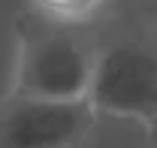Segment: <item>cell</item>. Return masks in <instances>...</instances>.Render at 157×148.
<instances>
[{
	"label": "cell",
	"mask_w": 157,
	"mask_h": 148,
	"mask_svg": "<svg viewBox=\"0 0 157 148\" xmlns=\"http://www.w3.org/2000/svg\"><path fill=\"white\" fill-rule=\"evenodd\" d=\"M148 127H151V148H157V121H148Z\"/></svg>",
	"instance_id": "obj_6"
},
{
	"label": "cell",
	"mask_w": 157,
	"mask_h": 148,
	"mask_svg": "<svg viewBox=\"0 0 157 148\" xmlns=\"http://www.w3.org/2000/svg\"><path fill=\"white\" fill-rule=\"evenodd\" d=\"M70 148H88V136H85L82 142H76V145H70Z\"/></svg>",
	"instance_id": "obj_7"
},
{
	"label": "cell",
	"mask_w": 157,
	"mask_h": 148,
	"mask_svg": "<svg viewBox=\"0 0 157 148\" xmlns=\"http://www.w3.org/2000/svg\"><path fill=\"white\" fill-rule=\"evenodd\" d=\"M88 148H151V127L139 118L94 112Z\"/></svg>",
	"instance_id": "obj_4"
},
{
	"label": "cell",
	"mask_w": 157,
	"mask_h": 148,
	"mask_svg": "<svg viewBox=\"0 0 157 148\" xmlns=\"http://www.w3.org/2000/svg\"><path fill=\"white\" fill-rule=\"evenodd\" d=\"M94 121L88 100H42L12 94L0 106V148H70Z\"/></svg>",
	"instance_id": "obj_3"
},
{
	"label": "cell",
	"mask_w": 157,
	"mask_h": 148,
	"mask_svg": "<svg viewBox=\"0 0 157 148\" xmlns=\"http://www.w3.org/2000/svg\"><path fill=\"white\" fill-rule=\"evenodd\" d=\"M88 103L94 112L157 121V45L124 39L97 52Z\"/></svg>",
	"instance_id": "obj_1"
},
{
	"label": "cell",
	"mask_w": 157,
	"mask_h": 148,
	"mask_svg": "<svg viewBox=\"0 0 157 148\" xmlns=\"http://www.w3.org/2000/svg\"><path fill=\"white\" fill-rule=\"evenodd\" d=\"M97 52L70 30H45L24 42L15 94L42 100H88Z\"/></svg>",
	"instance_id": "obj_2"
},
{
	"label": "cell",
	"mask_w": 157,
	"mask_h": 148,
	"mask_svg": "<svg viewBox=\"0 0 157 148\" xmlns=\"http://www.w3.org/2000/svg\"><path fill=\"white\" fill-rule=\"evenodd\" d=\"M36 3L48 15H58V18H85L103 0H36Z\"/></svg>",
	"instance_id": "obj_5"
}]
</instances>
